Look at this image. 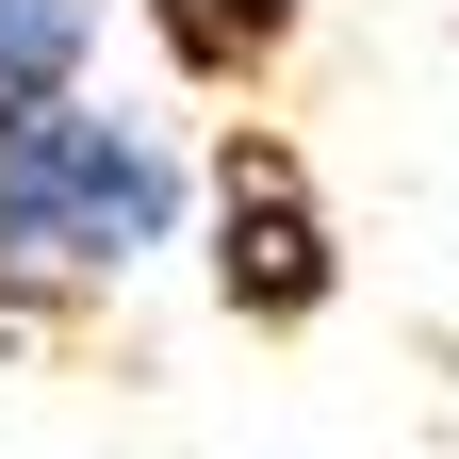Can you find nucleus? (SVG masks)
<instances>
[{
	"mask_svg": "<svg viewBox=\"0 0 459 459\" xmlns=\"http://www.w3.org/2000/svg\"><path fill=\"white\" fill-rule=\"evenodd\" d=\"M328 197H312V164L279 148V132H230L213 148V296L247 312V328H312L328 312Z\"/></svg>",
	"mask_w": 459,
	"mask_h": 459,
	"instance_id": "2",
	"label": "nucleus"
},
{
	"mask_svg": "<svg viewBox=\"0 0 459 459\" xmlns=\"http://www.w3.org/2000/svg\"><path fill=\"white\" fill-rule=\"evenodd\" d=\"M181 230V148L148 115L49 99L0 132V312H82Z\"/></svg>",
	"mask_w": 459,
	"mask_h": 459,
	"instance_id": "1",
	"label": "nucleus"
},
{
	"mask_svg": "<svg viewBox=\"0 0 459 459\" xmlns=\"http://www.w3.org/2000/svg\"><path fill=\"white\" fill-rule=\"evenodd\" d=\"M312 0H148V33H164V66L181 82H263L279 49H296Z\"/></svg>",
	"mask_w": 459,
	"mask_h": 459,
	"instance_id": "3",
	"label": "nucleus"
},
{
	"mask_svg": "<svg viewBox=\"0 0 459 459\" xmlns=\"http://www.w3.org/2000/svg\"><path fill=\"white\" fill-rule=\"evenodd\" d=\"M82 49H99V0H0V132L82 99Z\"/></svg>",
	"mask_w": 459,
	"mask_h": 459,
	"instance_id": "4",
	"label": "nucleus"
}]
</instances>
